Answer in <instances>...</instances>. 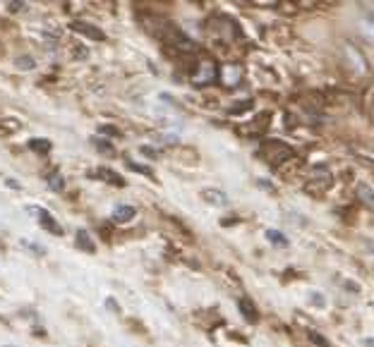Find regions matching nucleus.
<instances>
[{
    "instance_id": "nucleus-3",
    "label": "nucleus",
    "mask_w": 374,
    "mask_h": 347,
    "mask_svg": "<svg viewBox=\"0 0 374 347\" xmlns=\"http://www.w3.org/2000/svg\"><path fill=\"white\" fill-rule=\"evenodd\" d=\"M70 29L86 36V39H91V41H106V31H101L99 26H94V24H86V22H72Z\"/></svg>"
},
{
    "instance_id": "nucleus-1",
    "label": "nucleus",
    "mask_w": 374,
    "mask_h": 347,
    "mask_svg": "<svg viewBox=\"0 0 374 347\" xmlns=\"http://www.w3.org/2000/svg\"><path fill=\"white\" fill-rule=\"evenodd\" d=\"M161 39H164V43H168V46H176L178 51H194V43L187 39L182 31H178L176 26H171V24H166L164 22V31H161Z\"/></svg>"
},
{
    "instance_id": "nucleus-25",
    "label": "nucleus",
    "mask_w": 374,
    "mask_h": 347,
    "mask_svg": "<svg viewBox=\"0 0 374 347\" xmlns=\"http://www.w3.org/2000/svg\"><path fill=\"white\" fill-rule=\"evenodd\" d=\"M0 53H3V46H0Z\"/></svg>"
},
{
    "instance_id": "nucleus-17",
    "label": "nucleus",
    "mask_w": 374,
    "mask_h": 347,
    "mask_svg": "<svg viewBox=\"0 0 374 347\" xmlns=\"http://www.w3.org/2000/svg\"><path fill=\"white\" fill-rule=\"evenodd\" d=\"M94 144L99 146V151H104V154H108V156H113V154H116V149H113V144H108V142H101L99 137L94 139Z\"/></svg>"
},
{
    "instance_id": "nucleus-18",
    "label": "nucleus",
    "mask_w": 374,
    "mask_h": 347,
    "mask_svg": "<svg viewBox=\"0 0 374 347\" xmlns=\"http://www.w3.org/2000/svg\"><path fill=\"white\" fill-rule=\"evenodd\" d=\"M357 192L365 194V197H362V199H365L367 204H374V192H372L370 187H367V184H360V187H357Z\"/></svg>"
},
{
    "instance_id": "nucleus-11",
    "label": "nucleus",
    "mask_w": 374,
    "mask_h": 347,
    "mask_svg": "<svg viewBox=\"0 0 374 347\" xmlns=\"http://www.w3.org/2000/svg\"><path fill=\"white\" fill-rule=\"evenodd\" d=\"M29 149L43 156V154L51 151V142H48V139H29Z\"/></svg>"
},
{
    "instance_id": "nucleus-12",
    "label": "nucleus",
    "mask_w": 374,
    "mask_h": 347,
    "mask_svg": "<svg viewBox=\"0 0 374 347\" xmlns=\"http://www.w3.org/2000/svg\"><path fill=\"white\" fill-rule=\"evenodd\" d=\"M240 309H242V314H245L247 321H257V314H254L252 302H249V300H240Z\"/></svg>"
},
{
    "instance_id": "nucleus-24",
    "label": "nucleus",
    "mask_w": 374,
    "mask_h": 347,
    "mask_svg": "<svg viewBox=\"0 0 374 347\" xmlns=\"http://www.w3.org/2000/svg\"><path fill=\"white\" fill-rule=\"evenodd\" d=\"M99 129H101V132H104V134H108V137H118V134H120L116 127H111V124H101Z\"/></svg>"
},
{
    "instance_id": "nucleus-19",
    "label": "nucleus",
    "mask_w": 374,
    "mask_h": 347,
    "mask_svg": "<svg viewBox=\"0 0 374 347\" xmlns=\"http://www.w3.org/2000/svg\"><path fill=\"white\" fill-rule=\"evenodd\" d=\"M22 247H24V249H31V252H36V257H43V254H46L39 245H34V242H29V240H22Z\"/></svg>"
},
{
    "instance_id": "nucleus-16",
    "label": "nucleus",
    "mask_w": 374,
    "mask_h": 347,
    "mask_svg": "<svg viewBox=\"0 0 374 347\" xmlns=\"http://www.w3.org/2000/svg\"><path fill=\"white\" fill-rule=\"evenodd\" d=\"M46 43H51V46H58V43H61V31H58V29L46 31Z\"/></svg>"
},
{
    "instance_id": "nucleus-20",
    "label": "nucleus",
    "mask_w": 374,
    "mask_h": 347,
    "mask_svg": "<svg viewBox=\"0 0 374 347\" xmlns=\"http://www.w3.org/2000/svg\"><path fill=\"white\" fill-rule=\"evenodd\" d=\"M279 235H281V232H276V230H269V232H267V237H269L271 242H276V245H281V247L288 245V242H286L283 237H279Z\"/></svg>"
},
{
    "instance_id": "nucleus-7",
    "label": "nucleus",
    "mask_w": 374,
    "mask_h": 347,
    "mask_svg": "<svg viewBox=\"0 0 374 347\" xmlns=\"http://www.w3.org/2000/svg\"><path fill=\"white\" fill-rule=\"evenodd\" d=\"M345 53L350 56V60H353V67L357 70V72H367V65H365V58H362V53L357 51V48H353L350 43H345Z\"/></svg>"
},
{
    "instance_id": "nucleus-10",
    "label": "nucleus",
    "mask_w": 374,
    "mask_h": 347,
    "mask_svg": "<svg viewBox=\"0 0 374 347\" xmlns=\"http://www.w3.org/2000/svg\"><path fill=\"white\" fill-rule=\"evenodd\" d=\"M46 184L53 189V192H63L65 189V180L61 172H51V175H46Z\"/></svg>"
},
{
    "instance_id": "nucleus-14",
    "label": "nucleus",
    "mask_w": 374,
    "mask_h": 347,
    "mask_svg": "<svg viewBox=\"0 0 374 347\" xmlns=\"http://www.w3.org/2000/svg\"><path fill=\"white\" fill-rule=\"evenodd\" d=\"M362 34H365L367 39L374 41V19H365V22H362Z\"/></svg>"
},
{
    "instance_id": "nucleus-9",
    "label": "nucleus",
    "mask_w": 374,
    "mask_h": 347,
    "mask_svg": "<svg viewBox=\"0 0 374 347\" xmlns=\"http://www.w3.org/2000/svg\"><path fill=\"white\" fill-rule=\"evenodd\" d=\"M75 242H77V247H79V249H84V252H89V254H94V252H96L94 240H91V237L86 235L84 230H79L77 235H75Z\"/></svg>"
},
{
    "instance_id": "nucleus-23",
    "label": "nucleus",
    "mask_w": 374,
    "mask_h": 347,
    "mask_svg": "<svg viewBox=\"0 0 374 347\" xmlns=\"http://www.w3.org/2000/svg\"><path fill=\"white\" fill-rule=\"evenodd\" d=\"M26 3H22V0H13V3H8V10L10 13H20V10H24Z\"/></svg>"
},
{
    "instance_id": "nucleus-13",
    "label": "nucleus",
    "mask_w": 374,
    "mask_h": 347,
    "mask_svg": "<svg viewBox=\"0 0 374 347\" xmlns=\"http://www.w3.org/2000/svg\"><path fill=\"white\" fill-rule=\"evenodd\" d=\"M101 175H104V180L113 182V184H118V187H123V184H125V180H120V177H118L113 170H101Z\"/></svg>"
},
{
    "instance_id": "nucleus-26",
    "label": "nucleus",
    "mask_w": 374,
    "mask_h": 347,
    "mask_svg": "<svg viewBox=\"0 0 374 347\" xmlns=\"http://www.w3.org/2000/svg\"><path fill=\"white\" fill-rule=\"evenodd\" d=\"M372 113H374V108H372Z\"/></svg>"
},
{
    "instance_id": "nucleus-2",
    "label": "nucleus",
    "mask_w": 374,
    "mask_h": 347,
    "mask_svg": "<svg viewBox=\"0 0 374 347\" xmlns=\"http://www.w3.org/2000/svg\"><path fill=\"white\" fill-rule=\"evenodd\" d=\"M216 77H219V67H216L214 60H199L197 70L192 72V82L197 86L216 82Z\"/></svg>"
},
{
    "instance_id": "nucleus-21",
    "label": "nucleus",
    "mask_w": 374,
    "mask_h": 347,
    "mask_svg": "<svg viewBox=\"0 0 374 347\" xmlns=\"http://www.w3.org/2000/svg\"><path fill=\"white\" fill-rule=\"evenodd\" d=\"M127 166L132 168V170H137V172H144V175L154 177V172H151V168H146V166H137V163H132V161H127Z\"/></svg>"
},
{
    "instance_id": "nucleus-15",
    "label": "nucleus",
    "mask_w": 374,
    "mask_h": 347,
    "mask_svg": "<svg viewBox=\"0 0 374 347\" xmlns=\"http://www.w3.org/2000/svg\"><path fill=\"white\" fill-rule=\"evenodd\" d=\"M72 58L75 60H86V58H89V51L82 46H72Z\"/></svg>"
},
{
    "instance_id": "nucleus-5",
    "label": "nucleus",
    "mask_w": 374,
    "mask_h": 347,
    "mask_svg": "<svg viewBox=\"0 0 374 347\" xmlns=\"http://www.w3.org/2000/svg\"><path fill=\"white\" fill-rule=\"evenodd\" d=\"M39 220H41V225L46 227L48 232H53V235H63V227L58 225V220L53 218L48 211H43V209H39Z\"/></svg>"
},
{
    "instance_id": "nucleus-4",
    "label": "nucleus",
    "mask_w": 374,
    "mask_h": 347,
    "mask_svg": "<svg viewBox=\"0 0 374 347\" xmlns=\"http://www.w3.org/2000/svg\"><path fill=\"white\" fill-rule=\"evenodd\" d=\"M113 220L116 223H132L134 220V216H137V209L134 206H130V204H120V206H116L113 209Z\"/></svg>"
},
{
    "instance_id": "nucleus-8",
    "label": "nucleus",
    "mask_w": 374,
    "mask_h": 347,
    "mask_svg": "<svg viewBox=\"0 0 374 347\" xmlns=\"http://www.w3.org/2000/svg\"><path fill=\"white\" fill-rule=\"evenodd\" d=\"M204 202L214 204V206H228V199H226L224 192H219V189H204L202 192Z\"/></svg>"
},
{
    "instance_id": "nucleus-6",
    "label": "nucleus",
    "mask_w": 374,
    "mask_h": 347,
    "mask_svg": "<svg viewBox=\"0 0 374 347\" xmlns=\"http://www.w3.org/2000/svg\"><path fill=\"white\" fill-rule=\"evenodd\" d=\"M221 77H224L226 84H235V82H240L242 70L237 67V65H226V67H221Z\"/></svg>"
},
{
    "instance_id": "nucleus-22",
    "label": "nucleus",
    "mask_w": 374,
    "mask_h": 347,
    "mask_svg": "<svg viewBox=\"0 0 374 347\" xmlns=\"http://www.w3.org/2000/svg\"><path fill=\"white\" fill-rule=\"evenodd\" d=\"M17 67H20V70H31V67H34V60H31V58H20Z\"/></svg>"
}]
</instances>
